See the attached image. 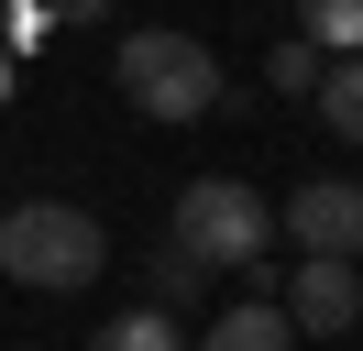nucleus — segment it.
Instances as JSON below:
<instances>
[{
	"mask_svg": "<svg viewBox=\"0 0 363 351\" xmlns=\"http://www.w3.org/2000/svg\"><path fill=\"white\" fill-rule=\"evenodd\" d=\"M99 263H111V241H99V219L77 197H23V209L0 219V275L33 285V297H77Z\"/></svg>",
	"mask_w": 363,
	"mask_h": 351,
	"instance_id": "obj_1",
	"label": "nucleus"
},
{
	"mask_svg": "<svg viewBox=\"0 0 363 351\" xmlns=\"http://www.w3.org/2000/svg\"><path fill=\"white\" fill-rule=\"evenodd\" d=\"M165 231H177V253L199 263V275H231V263H242L253 297H264V275H275V263H264L275 209L242 187V176H199V187H177V219H165Z\"/></svg>",
	"mask_w": 363,
	"mask_h": 351,
	"instance_id": "obj_2",
	"label": "nucleus"
},
{
	"mask_svg": "<svg viewBox=\"0 0 363 351\" xmlns=\"http://www.w3.org/2000/svg\"><path fill=\"white\" fill-rule=\"evenodd\" d=\"M111 77H121V99H133L143 121H209V110H220V55H209L199 33H121Z\"/></svg>",
	"mask_w": 363,
	"mask_h": 351,
	"instance_id": "obj_3",
	"label": "nucleus"
},
{
	"mask_svg": "<svg viewBox=\"0 0 363 351\" xmlns=\"http://www.w3.org/2000/svg\"><path fill=\"white\" fill-rule=\"evenodd\" d=\"M286 231H297V253H319V263H363V176H308V187L286 197Z\"/></svg>",
	"mask_w": 363,
	"mask_h": 351,
	"instance_id": "obj_4",
	"label": "nucleus"
},
{
	"mask_svg": "<svg viewBox=\"0 0 363 351\" xmlns=\"http://www.w3.org/2000/svg\"><path fill=\"white\" fill-rule=\"evenodd\" d=\"M363 318V275H352V263H286V329H297V340H341V329H352Z\"/></svg>",
	"mask_w": 363,
	"mask_h": 351,
	"instance_id": "obj_5",
	"label": "nucleus"
},
{
	"mask_svg": "<svg viewBox=\"0 0 363 351\" xmlns=\"http://www.w3.org/2000/svg\"><path fill=\"white\" fill-rule=\"evenodd\" d=\"M199 351H297V329H286V307H275V297H242V307L209 318Z\"/></svg>",
	"mask_w": 363,
	"mask_h": 351,
	"instance_id": "obj_6",
	"label": "nucleus"
},
{
	"mask_svg": "<svg viewBox=\"0 0 363 351\" xmlns=\"http://www.w3.org/2000/svg\"><path fill=\"white\" fill-rule=\"evenodd\" d=\"M297 44H319V55H363V0H297Z\"/></svg>",
	"mask_w": 363,
	"mask_h": 351,
	"instance_id": "obj_7",
	"label": "nucleus"
},
{
	"mask_svg": "<svg viewBox=\"0 0 363 351\" xmlns=\"http://www.w3.org/2000/svg\"><path fill=\"white\" fill-rule=\"evenodd\" d=\"M308 110L341 132V143H363V55H341L330 77H319V99H308Z\"/></svg>",
	"mask_w": 363,
	"mask_h": 351,
	"instance_id": "obj_8",
	"label": "nucleus"
},
{
	"mask_svg": "<svg viewBox=\"0 0 363 351\" xmlns=\"http://www.w3.org/2000/svg\"><path fill=\"white\" fill-rule=\"evenodd\" d=\"M89 351H187V329L177 318H165V307H121V318L111 329H99V340Z\"/></svg>",
	"mask_w": 363,
	"mask_h": 351,
	"instance_id": "obj_9",
	"label": "nucleus"
},
{
	"mask_svg": "<svg viewBox=\"0 0 363 351\" xmlns=\"http://www.w3.org/2000/svg\"><path fill=\"white\" fill-rule=\"evenodd\" d=\"M319 77H330V55H319V44H275V55H264V88H286V99H319Z\"/></svg>",
	"mask_w": 363,
	"mask_h": 351,
	"instance_id": "obj_10",
	"label": "nucleus"
},
{
	"mask_svg": "<svg viewBox=\"0 0 363 351\" xmlns=\"http://www.w3.org/2000/svg\"><path fill=\"white\" fill-rule=\"evenodd\" d=\"M199 285H209V275H199V263H187V253H165V263H155V307H165V318H177V307L199 297Z\"/></svg>",
	"mask_w": 363,
	"mask_h": 351,
	"instance_id": "obj_11",
	"label": "nucleus"
},
{
	"mask_svg": "<svg viewBox=\"0 0 363 351\" xmlns=\"http://www.w3.org/2000/svg\"><path fill=\"white\" fill-rule=\"evenodd\" d=\"M55 33V11H45V0H11V44H45Z\"/></svg>",
	"mask_w": 363,
	"mask_h": 351,
	"instance_id": "obj_12",
	"label": "nucleus"
},
{
	"mask_svg": "<svg viewBox=\"0 0 363 351\" xmlns=\"http://www.w3.org/2000/svg\"><path fill=\"white\" fill-rule=\"evenodd\" d=\"M45 11H55V22H99L111 0H45Z\"/></svg>",
	"mask_w": 363,
	"mask_h": 351,
	"instance_id": "obj_13",
	"label": "nucleus"
},
{
	"mask_svg": "<svg viewBox=\"0 0 363 351\" xmlns=\"http://www.w3.org/2000/svg\"><path fill=\"white\" fill-rule=\"evenodd\" d=\"M0 99H11V66H0Z\"/></svg>",
	"mask_w": 363,
	"mask_h": 351,
	"instance_id": "obj_14",
	"label": "nucleus"
}]
</instances>
